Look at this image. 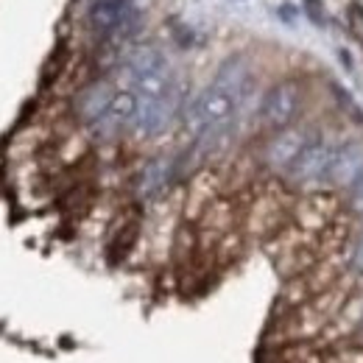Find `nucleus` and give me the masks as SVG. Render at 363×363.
<instances>
[{
  "instance_id": "nucleus-3",
  "label": "nucleus",
  "mask_w": 363,
  "mask_h": 363,
  "mask_svg": "<svg viewBox=\"0 0 363 363\" xmlns=\"http://www.w3.org/2000/svg\"><path fill=\"white\" fill-rule=\"evenodd\" d=\"M177 109H179V92H171L168 98H157V101L154 98H137V115L132 129L140 137L162 135L171 126Z\"/></svg>"
},
{
  "instance_id": "nucleus-2",
  "label": "nucleus",
  "mask_w": 363,
  "mask_h": 363,
  "mask_svg": "<svg viewBox=\"0 0 363 363\" xmlns=\"http://www.w3.org/2000/svg\"><path fill=\"white\" fill-rule=\"evenodd\" d=\"M299 104H302V87H299V82H294V79L277 82L272 90L263 95V101H260V121L269 129L279 132V129L291 126V121L299 112Z\"/></svg>"
},
{
  "instance_id": "nucleus-1",
  "label": "nucleus",
  "mask_w": 363,
  "mask_h": 363,
  "mask_svg": "<svg viewBox=\"0 0 363 363\" xmlns=\"http://www.w3.org/2000/svg\"><path fill=\"white\" fill-rule=\"evenodd\" d=\"M240 104H243V95L224 90L218 84H210L207 90L187 106L184 126L196 137H201L204 132H216V129H229Z\"/></svg>"
},
{
  "instance_id": "nucleus-7",
  "label": "nucleus",
  "mask_w": 363,
  "mask_h": 363,
  "mask_svg": "<svg viewBox=\"0 0 363 363\" xmlns=\"http://www.w3.org/2000/svg\"><path fill=\"white\" fill-rule=\"evenodd\" d=\"M135 115H137L135 90H118L115 98H112V104H109V109H106V115L95 123V129L101 135H115V132L132 126L135 123Z\"/></svg>"
},
{
  "instance_id": "nucleus-4",
  "label": "nucleus",
  "mask_w": 363,
  "mask_h": 363,
  "mask_svg": "<svg viewBox=\"0 0 363 363\" xmlns=\"http://www.w3.org/2000/svg\"><path fill=\"white\" fill-rule=\"evenodd\" d=\"M311 145V137L305 129H296V126H285L279 129L277 135L266 143V151H263V160L272 171H288L296 157Z\"/></svg>"
},
{
  "instance_id": "nucleus-8",
  "label": "nucleus",
  "mask_w": 363,
  "mask_h": 363,
  "mask_svg": "<svg viewBox=\"0 0 363 363\" xmlns=\"http://www.w3.org/2000/svg\"><path fill=\"white\" fill-rule=\"evenodd\" d=\"M115 92L118 90H112L106 82H95V84H90L87 90L79 95V115H82V121L95 126V123L106 115V109H109Z\"/></svg>"
},
{
  "instance_id": "nucleus-5",
  "label": "nucleus",
  "mask_w": 363,
  "mask_h": 363,
  "mask_svg": "<svg viewBox=\"0 0 363 363\" xmlns=\"http://www.w3.org/2000/svg\"><path fill=\"white\" fill-rule=\"evenodd\" d=\"M324 179L330 182L333 187L352 190V187L363 179V145L361 143L338 145L335 154H333V162H330Z\"/></svg>"
},
{
  "instance_id": "nucleus-9",
  "label": "nucleus",
  "mask_w": 363,
  "mask_h": 363,
  "mask_svg": "<svg viewBox=\"0 0 363 363\" xmlns=\"http://www.w3.org/2000/svg\"><path fill=\"white\" fill-rule=\"evenodd\" d=\"M126 11H129V0H98L90 11L92 28L101 34H109L123 23Z\"/></svg>"
},
{
  "instance_id": "nucleus-12",
  "label": "nucleus",
  "mask_w": 363,
  "mask_h": 363,
  "mask_svg": "<svg viewBox=\"0 0 363 363\" xmlns=\"http://www.w3.org/2000/svg\"><path fill=\"white\" fill-rule=\"evenodd\" d=\"M350 207H352V213H358L363 216V179L352 187V193H350Z\"/></svg>"
},
{
  "instance_id": "nucleus-6",
  "label": "nucleus",
  "mask_w": 363,
  "mask_h": 363,
  "mask_svg": "<svg viewBox=\"0 0 363 363\" xmlns=\"http://www.w3.org/2000/svg\"><path fill=\"white\" fill-rule=\"evenodd\" d=\"M335 145L327 140H311V145L296 157V162L288 168V177L294 182H316L327 177V168L333 162Z\"/></svg>"
},
{
  "instance_id": "nucleus-10",
  "label": "nucleus",
  "mask_w": 363,
  "mask_h": 363,
  "mask_svg": "<svg viewBox=\"0 0 363 363\" xmlns=\"http://www.w3.org/2000/svg\"><path fill=\"white\" fill-rule=\"evenodd\" d=\"M162 184H165V165L162 162H151L145 168V177H143V190L145 193H157Z\"/></svg>"
},
{
  "instance_id": "nucleus-11",
  "label": "nucleus",
  "mask_w": 363,
  "mask_h": 363,
  "mask_svg": "<svg viewBox=\"0 0 363 363\" xmlns=\"http://www.w3.org/2000/svg\"><path fill=\"white\" fill-rule=\"evenodd\" d=\"M350 266H352V272L363 274V235L355 240V246L350 252Z\"/></svg>"
}]
</instances>
